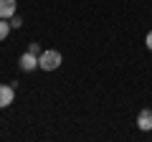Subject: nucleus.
Wrapping results in <instances>:
<instances>
[{"label": "nucleus", "instance_id": "nucleus-1", "mask_svg": "<svg viewBox=\"0 0 152 142\" xmlns=\"http://www.w3.org/2000/svg\"><path fill=\"white\" fill-rule=\"evenodd\" d=\"M58 66H61V53L58 51H41V56H38V69L56 71Z\"/></svg>", "mask_w": 152, "mask_h": 142}, {"label": "nucleus", "instance_id": "nucleus-2", "mask_svg": "<svg viewBox=\"0 0 152 142\" xmlns=\"http://www.w3.org/2000/svg\"><path fill=\"white\" fill-rule=\"evenodd\" d=\"M13 99H15V86L13 84H0V109L10 107Z\"/></svg>", "mask_w": 152, "mask_h": 142}, {"label": "nucleus", "instance_id": "nucleus-3", "mask_svg": "<svg viewBox=\"0 0 152 142\" xmlns=\"http://www.w3.org/2000/svg\"><path fill=\"white\" fill-rule=\"evenodd\" d=\"M137 127L142 132H150L152 130V109H142L140 117H137Z\"/></svg>", "mask_w": 152, "mask_h": 142}, {"label": "nucleus", "instance_id": "nucleus-4", "mask_svg": "<svg viewBox=\"0 0 152 142\" xmlns=\"http://www.w3.org/2000/svg\"><path fill=\"white\" fill-rule=\"evenodd\" d=\"M20 69H23V71H33V69H38V56L31 53V51H28V53H23V56H20Z\"/></svg>", "mask_w": 152, "mask_h": 142}, {"label": "nucleus", "instance_id": "nucleus-5", "mask_svg": "<svg viewBox=\"0 0 152 142\" xmlns=\"http://www.w3.org/2000/svg\"><path fill=\"white\" fill-rule=\"evenodd\" d=\"M13 15H15V0H0V18L10 20Z\"/></svg>", "mask_w": 152, "mask_h": 142}, {"label": "nucleus", "instance_id": "nucleus-6", "mask_svg": "<svg viewBox=\"0 0 152 142\" xmlns=\"http://www.w3.org/2000/svg\"><path fill=\"white\" fill-rule=\"evenodd\" d=\"M10 31H13V26L5 20V18H0V41H5L8 36H10Z\"/></svg>", "mask_w": 152, "mask_h": 142}, {"label": "nucleus", "instance_id": "nucleus-7", "mask_svg": "<svg viewBox=\"0 0 152 142\" xmlns=\"http://www.w3.org/2000/svg\"><path fill=\"white\" fill-rule=\"evenodd\" d=\"M10 26H13V28H20V26H23V20H20V18H15V15H13V18H10Z\"/></svg>", "mask_w": 152, "mask_h": 142}, {"label": "nucleus", "instance_id": "nucleus-8", "mask_svg": "<svg viewBox=\"0 0 152 142\" xmlns=\"http://www.w3.org/2000/svg\"><path fill=\"white\" fill-rule=\"evenodd\" d=\"M28 51H31V53H36V56H41V46H38V43H31V48H28Z\"/></svg>", "mask_w": 152, "mask_h": 142}, {"label": "nucleus", "instance_id": "nucleus-9", "mask_svg": "<svg viewBox=\"0 0 152 142\" xmlns=\"http://www.w3.org/2000/svg\"><path fill=\"white\" fill-rule=\"evenodd\" d=\"M145 43H147V48H150V51H152V31H150V33H147V38H145Z\"/></svg>", "mask_w": 152, "mask_h": 142}]
</instances>
